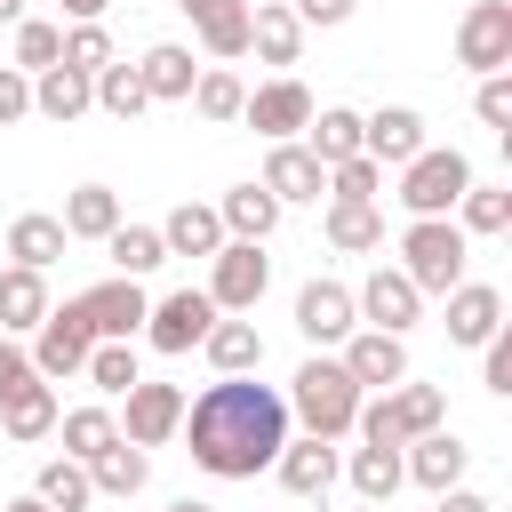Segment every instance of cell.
I'll list each match as a JSON object with an SVG mask.
<instances>
[{"instance_id":"cell-1","label":"cell","mask_w":512,"mask_h":512,"mask_svg":"<svg viewBox=\"0 0 512 512\" xmlns=\"http://www.w3.org/2000/svg\"><path fill=\"white\" fill-rule=\"evenodd\" d=\"M176 432L192 440V464L208 480H256L288 448V400L256 376H216L200 400H184Z\"/></svg>"},{"instance_id":"cell-2","label":"cell","mask_w":512,"mask_h":512,"mask_svg":"<svg viewBox=\"0 0 512 512\" xmlns=\"http://www.w3.org/2000/svg\"><path fill=\"white\" fill-rule=\"evenodd\" d=\"M360 400H368V392L344 376V360H304V368L288 376V416H304L312 440H344L352 416H360Z\"/></svg>"},{"instance_id":"cell-3","label":"cell","mask_w":512,"mask_h":512,"mask_svg":"<svg viewBox=\"0 0 512 512\" xmlns=\"http://www.w3.org/2000/svg\"><path fill=\"white\" fill-rule=\"evenodd\" d=\"M440 416H448V400H440V384H392V392H376V400H360V416H352V432H360V448H408V440H424V432H440Z\"/></svg>"},{"instance_id":"cell-4","label":"cell","mask_w":512,"mask_h":512,"mask_svg":"<svg viewBox=\"0 0 512 512\" xmlns=\"http://www.w3.org/2000/svg\"><path fill=\"white\" fill-rule=\"evenodd\" d=\"M464 256H472V240H464L448 216H408V232H400V272H408L416 296L464 288Z\"/></svg>"},{"instance_id":"cell-5","label":"cell","mask_w":512,"mask_h":512,"mask_svg":"<svg viewBox=\"0 0 512 512\" xmlns=\"http://www.w3.org/2000/svg\"><path fill=\"white\" fill-rule=\"evenodd\" d=\"M464 192H472V160H464L456 144H448V152L424 144V152L400 168V208H408V216H448Z\"/></svg>"},{"instance_id":"cell-6","label":"cell","mask_w":512,"mask_h":512,"mask_svg":"<svg viewBox=\"0 0 512 512\" xmlns=\"http://www.w3.org/2000/svg\"><path fill=\"white\" fill-rule=\"evenodd\" d=\"M72 312L88 320V336H96V344H136V336H144L152 296H144V280H96V288H80V296H72Z\"/></svg>"},{"instance_id":"cell-7","label":"cell","mask_w":512,"mask_h":512,"mask_svg":"<svg viewBox=\"0 0 512 512\" xmlns=\"http://www.w3.org/2000/svg\"><path fill=\"white\" fill-rule=\"evenodd\" d=\"M208 264H216V272H208V304H216V312H256V296L272 288V256H264L256 240H224Z\"/></svg>"},{"instance_id":"cell-8","label":"cell","mask_w":512,"mask_h":512,"mask_svg":"<svg viewBox=\"0 0 512 512\" xmlns=\"http://www.w3.org/2000/svg\"><path fill=\"white\" fill-rule=\"evenodd\" d=\"M120 400H128V408H120L112 424H120L128 448H160V440H176V424H184V384H152V376H136Z\"/></svg>"},{"instance_id":"cell-9","label":"cell","mask_w":512,"mask_h":512,"mask_svg":"<svg viewBox=\"0 0 512 512\" xmlns=\"http://www.w3.org/2000/svg\"><path fill=\"white\" fill-rule=\"evenodd\" d=\"M456 64H472L480 80L488 72H512V0H472L464 24H456Z\"/></svg>"},{"instance_id":"cell-10","label":"cell","mask_w":512,"mask_h":512,"mask_svg":"<svg viewBox=\"0 0 512 512\" xmlns=\"http://www.w3.org/2000/svg\"><path fill=\"white\" fill-rule=\"evenodd\" d=\"M88 344H96V336H88V320H80L72 304H48V320L32 328V376H40V384L80 376V368H88Z\"/></svg>"},{"instance_id":"cell-11","label":"cell","mask_w":512,"mask_h":512,"mask_svg":"<svg viewBox=\"0 0 512 512\" xmlns=\"http://www.w3.org/2000/svg\"><path fill=\"white\" fill-rule=\"evenodd\" d=\"M352 312H360L368 328H384V336H408V328H416V312H424V296L408 288V272H400V264H376V272L352 288Z\"/></svg>"},{"instance_id":"cell-12","label":"cell","mask_w":512,"mask_h":512,"mask_svg":"<svg viewBox=\"0 0 512 512\" xmlns=\"http://www.w3.org/2000/svg\"><path fill=\"white\" fill-rule=\"evenodd\" d=\"M208 328H216L208 288H176V296H160V304L144 312V344H152V352H192Z\"/></svg>"},{"instance_id":"cell-13","label":"cell","mask_w":512,"mask_h":512,"mask_svg":"<svg viewBox=\"0 0 512 512\" xmlns=\"http://www.w3.org/2000/svg\"><path fill=\"white\" fill-rule=\"evenodd\" d=\"M240 120H248V128H256L264 144H296V128L312 120V88L280 72V80H264V88H256V96L240 104Z\"/></svg>"},{"instance_id":"cell-14","label":"cell","mask_w":512,"mask_h":512,"mask_svg":"<svg viewBox=\"0 0 512 512\" xmlns=\"http://www.w3.org/2000/svg\"><path fill=\"white\" fill-rule=\"evenodd\" d=\"M344 376L360 392H392V384H408V344L384 336V328H352L344 336Z\"/></svg>"},{"instance_id":"cell-15","label":"cell","mask_w":512,"mask_h":512,"mask_svg":"<svg viewBox=\"0 0 512 512\" xmlns=\"http://www.w3.org/2000/svg\"><path fill=\"white\" fill-rule=\"evenodd\" d=\"M296 328H304V344H344V336L360 328L352 288H344V280H304V288H296Z\"/></svg>"},{"instance_id":"cell-16","label":"cell","mask_w":512,"mask_h":512,"mask_svg":"<svg viewBox=\"0 0 512 512\" xmlns=\"http://www.w3.org/2000/svg\"><path fill=\"white\" fill-rule=\"evenodd\" d=\"M360 152H368L376 168H408V160L424 152V120H416L408 104H384V112L360 120Z\"/></svg>"},{"instance_id":"cell-17","label":"cell","mask_w":512,"mask_h":512,"mask_svg":"<svg viewBox=\"0 0 512 512\" xmlns=\"http://www.w3.org/2000/svg\"><path fill=\"white\" fill-rule=\"evenodd\" d=\"M464 464H472V448L456 440V432H424V440H408L400 448V472L416 480V488H464Z\"/></svg>"},{"instance_id":"cell-18","label":"cell","mask_w":512,"mask_h":512,"mask_svg":"<svg viewBox=\"0 0 512 512\" xmlns=\"http://www.w3.org/2000/svg\"><path fill=\"white\" fill-rule=\"evenodd\" d=\"M496 328H504V288H488V280L448 288V344H488Z\"/></svg>"},{"instance_id":"cell-19","label":"cell","mask_w":512,"mask_h":512,"mask_svg":"<svg viewBox=\"0 0 512 512\" xmlns=\"http://www.w3.org/2000/svg\"><path fill=\"white\" fill-rule=\"evenodd\" d=\"M272 472H280V488L288 496H328L336 488V440H288L280 456H272Z\"/></svg>"},{"instance_id":"cell-20","label":"cell","mask_w":512,"mask_h":512,"mask_svg":"<svg viewBox=\"0 0 512 512\" xmlns=\"http://www.w3.org/2000/svg\"><path fill=\"white\" fill-rule=\"evenodd\" d=\"M256 184L288 208V200H320V192H328V168H320L304 144H272V160H264V176H256Z\"/></svg>"},{"instance_id":"cell-21","label":"cell","mask_w":512,"mask_h":512,"mask_svg":"<svg viewBox=\"0 0 512 512\" xmlns=\"http://www.w3.org/2000/svg\"><path fill=\"white\" fill-rule=\"evenodd\" d=\"M200 352H208L216 376H256V368H264V336H256V320H240V312H232V320L216 312V328L200 336Z\"/></svg>"},{"instance_id":"cell-22","label":"cell","mask_w":512,"mask_h":512,"mask_svg":"<svg viewBox=\"0 0 512 512\" xmlns=\"http://www.w3.org/2000/svg\"><path fill=\"white\" fill-rule=\"evenodd\" d=\"M216 224H224V240H272V224H280V200L264 192V184H232L224 200H216Z\"/></svg>"},{"instance_id":"cell-23","label":"cell","mask_w":512,"mask_h":512,"mask_svg":"<svg viewBox=\"0 0 512 512\" xmlns=\"http://www.w3.org/2000/svg\"><path fill=\"white\" fill-rule=\"evenodd\" d=\"M136 80H144V96H152V104H184V96H192V80H200V64H192V48L160 40V48H144Z\"/></svg>"},{"instance_id":"cell-24","label":"cell","mask_w":512,"mask_h":512,"mask_svg":"<svg viewBox=\"0 0 512 512\" xmlns=\"http://www.w3.org/2000/svg\"><path fill=\"white\" fill-rule=\"evenodd\" d=\"M248 48H256L264 64H296V48H304V24L288 16V0H256V8H248Z\"/></svg>"},{"instance_id":"cell-25","label":"cell","mask_w":512,"mask_h":512,"mask_svg":"<svg viewBox=\"0 0 512 512\" xmlns=\"http://www.w3.org/2000/svg\"><path fill=\"white\" fill-rule=\"evenodd\" d=\"M304 152H312L320 168H336V160H360V112H344V104H320V112L304 120Z\"/></svg>"},{"instance_id":"cell-26","label":"cell","mask_w":512,"mask_h":512,"mask_svg":"<svg viewBox=\"0 0 512 512\" xmlns=\"http://www.w3.org/2000/svg\"><path fill=\"white\" fill-rule=\"evenodd\" d=\"M56 224H64V240H112L120 232V192L112 184H80Z\"/></svg>"},{"instance_id":"cell-27","label":"cell","mask_w":512,"mask_h":512,"mask_svg":"<svg viewBox=\"0 0 512 512\" xmlns=\"http://www.w3.org/2000/svg\"><path fill=\"white\" fill-rule=\"evenodd\" d=\"M40 320H48V280L24 272V264H8V272H0V336H24V328H40Z\"/></svg>"},{"instance_id":"cell-28","label":"cell","mask_w":512,"mask_h":512,"mask_svg":"<svg viewBox=\"0 0 512 512\" xmlns=\"http://www.w3.org/2000/svg\"><path fill=\"white\" fill-rule=\"evenodd\" d=\"M88 104H96V96H88V72H72V64H48V72L32 80V112H40V120H56V128H64V120H80Z\"/></svg>"},{"instance_id":"cell-29","label":"cell","mask_w":512,"mask_h":512,"mask_svg":"<svg viewBox=\"0 0 512 512\" xmlns=\"http://www.w3.org/2000/svg\"><path fill=\"white\" fill-rule=\"evenodd\" d=\"M160 248H168V256H216V248H224V224H216V208H200V200L168 208V224H160Z\"/></svg>"},{"instance_id":"cell-30","label":"cell","mask_w":512,"mask_h":512,"mask_svg":"<svg viewBox=\"0 0 512 512\" xmlns=\"http://www.w3.org/2000/svg\"><path fill=\"white\" fill-rule=\"evenodd\" d=\"M328 248H344V256L384 248V208L376 200H328Z\"/></svg>"},{"instance_id":"cell-31","label":"cell","mask_w":512,"mask_h":512,"mask_svg":"<svg viewBox=\"0 0 512 512\" xmlns=\"http://www.w3.org/2000/svg\"><path fill=\"white\" fill-rule=\"evenodd\" d=\"M104 256H112V280H144V272H160V264H168L160 224H120V232L104 240Z\"/></svg>"},{"instance_id":"cell-32","label":"cell","mask_w":512,"mask_h":512,"mask_svg":"<svg viewBox=\"0 0 512 512\" xmlns=\"http://www.w3.org/2000/svg\"><path fill=\"white\" fill-rule=\"evenodd\" d=\"M64 248H72V240H64V224H56V216H16V224H8V256H16L24 272H48Z\"/></svg>"},{"instance_id":"cell-33","label":"cell","mask_w":512,"mask_h":512,"mask_svg":"<svg viewBox=\"0 0 512 512\" xmlns=\"http://www.w3.org/2000/svg\"><path fill=\"white\" fill-rule=\"evenodd\" d=\"M144 480H152V456H144V448H128V440H112V448L88 464V488H96V496H136Z\"/></svg>"},{"instance_id":"cell-34","label":"cell","mask_w":512,"mask_h":512,"mask_svg":"<svg viewBox=\"0 0 512 512\" xmlns=\"http://www.w3.org/2000/svg\"><path fill=\"white\" fill-rule=\"evenodd\" d=\"M32 496H40L48 512H88V504H96L88 464H72V456H48V464H40V480H32Z\"/></svg>"},{"instance_id":"cell-35","label":"cell","mask_w":512,"mask_h":512,"mask_svg":"<svg viewBox=\"0 0 512 512\" xmlns=\"http://www.w3.org/2000/svg\"><path fill=\"white\" fill-rule=\"evenodd\" d=\"M448 224H456L464 240H488V232H504V224H512V192H504V184H472V192L456 200V216H448Z\"/></svg>"},{"instance_id":"cell-36","label":"cell","mask_w":512,"mask_h":512,"mask_svg":"<svg viewBox=\"0 0 512 512\" xmlns=\"http://www.w3.org/2000/svg\"><path fill=\"white\" fill-rule=\"evenodd\" d=\"M56 416H64V408H56V392H48V384H32V392H16V400L0 408V424H8V440H16V448L48 440V432H56Z\"/></svg>"},{"instance_id":"cell-37","label":"cell","mask_w":512,"mask_h":512,"mask_svg":"<svg viewBox=\"0 0 512 512\" xmlns=\"http://www.w3.org/2000/svg\"><path fill=\"white\" fill-rule=\"evenodd\" d=\"M56 432H64V456H72V464H96V456L120 440L112 408H72V416H56Z\"/></svg>"},{"instance_id":"cell-38","label":"cell","mask_w":512,"mask_h":512,"mask_svg":"<svg viewBox=\"0 0 512 512\" xmlns=\"http://www.w3.org/2000/svg\"><path fill=\"white\" fill-rule=\"evenodd\" d=\"M344 472H352L360 504H392V488L408 480V472H400V448H352V456H344Z\"/></svg>"},{"instance_id":"cell-39","label":"cell","mask_w":512,"mask_h":512,"mask_svg":"<svg viewBox=\"0 0 512 512\" xmlns=\"http://www.w3.org/2000/svg\"><path fill=\"white\" fill-rule=\"evenodd\" d=\"M88 96H96V112H112V120H136V112L152 104V96H144V80H136V64H120V56L88 80Z\"/></svg>"},{"instance_id":"cell-40","label":"cell","mask_w":512,"mask_h":512,"mask_svg":"<svg viewBox=\"0 0 512 512\" xmlns=\"http://www.w3.org/2000/svg\"><path fill=\"white\" fill-rule=\"evenodd\" d=\"M48 64H64V24L24 16V24H16V72H24V80H40Z\"/></svg>"},{"instance_id":"cell-41","label":"cell","mask_w":512,"mask_h":512,"mask_svg":"<svg viewBox=\"0 0 512 512\" xmlns=\"http://www.w3.org/2000/svg\"><path fill=\"white\" fill-rule=\"evenodd\" d=\"M184 104H192L200 120H240V104H248V88H240V80H232V72L216 64V72H200V80H192V96H184Z\"/></svg>"},{"instance_id":"cell-42","label":"cell","mask_w":512,"mask_h":512,"mask_svg":"<svg viewBox=\"0 0 512 512\" xmlns=\"http://www.w3.org/2000/svg\"><path fill=\"white\" fill-rule=\"evenodd\" d=\"M80 376H88L96 392H112V400H120L144 368H136V352H128V344H88V368H80Z\"/></svg>"},{"instance_id":"cell-43","label":"cell","mask_w":512,"mask_h":512,"mask_svg":"<svg viewBox=\"0 0 512 512\" xmlns=\"http://www.w3.org/2000/svg\"><path fill=\"white\" fill-rule=\"evenodd\" d=\"M200 48H208L216 64L248 56V0H240V8H224V16H208V24H200Z\"/></svg>"},{"instance_id":"cell-44","label":"cell","mask_w":512,"mask_h":512,"mask_svg":"<svg viewBox=\"0 0 512 512\" xmlns=\"http://www.w3.org/2000/svg\"><path fill=\"white\" fill-rule=\"evenodd\" d=\"M376 192H384V168H376L368 152H360V160H336V168H328V200H376Z\"/></svg>"},{"instance_id":"cell-45","label":"cell","mask_w":512,"mask_h":512,"mask_svg":"<svg viewBox=\"0 0 512 512\" xmlns=\"http://www.w3.org/2000/svg\"><path fill=\"white\" fill-rule=\"evenodd\" d=\"M64 64L96 80V72L112 64V40H104V24H72V32H64Z\"/></svg>"},{"instance_id":"cell-46","label":"cell","mask_w":512,"mask_h":512,"mask_svg":"<svg viewBox=\"0 0 512 512\" xmlns=\"http://www.w3.org/2000/svg\"><path fill=\"white\" fill-rule=\"evenodd\" d=\"M472 112H480L488 128H512V72H488L480 96H472Z\"/></svg>"},{"instance_id":"cell-47","label":"cell","mask_w":512,"mask_h":512,"mask_svg":"<svg viewBox=\"0 0 512 512\" xmlns=\"http://www.w3.org/2000/svg\"><path fill=\"white\" fill-rule=\"evenodd\" d=\"M480 352H488V368H480V384H488V392L504 400V392H512V328H496V336H488Z\"/></svg>"},{"instance_id":"cell-48","label":"cell","mask_w":512,"mask_h":512,"mask_svg":"<svg viewBox=\"0 0 512 512\" xmlns=\"http://www.w3.org/2000/svg\"><path fill=\"white\" fill-rule=\"evenodd\" d=\"M32 384H40V376H32V352H16V344L0 336V408H8L16 392H32Z\"/></svg>"},{"instance_id":"cell-49","label":"cell","mask_w":512,"mask_h":512,"mask_svg":"<svg viewBox=\"0 0 512 512\" xmlns=\"http://www.w3.org/2000/svg\"><path fill=\"white\" fill-rule=\"evenodd\" d=\"M24 112H32V80H24L16 64H0V128H16Z\"/></svg>"},{"instance_id":"cell-50","label":"cell","mask_w":512,"mask_h":512,"mask_svg":"<svg viewBox=\"0 0 512 512\" xmlns=\"http://www.w3.org/2000/svg\"><path fill=\"white\" fill-rule=\"evenodd\" d=\"M288 16H296V24H344L352 0H288Z\"/></svg>"},{"instance_id":"cell-51","label":"cell","mask_w":512,"mask_h":512,"mask_svg":"<svg viewBox=\"0 0 512 512\" xmlns=\"http://www.w3.org/2000/svg\"><path fill=\"white\" fill-rule=\"evenodd\" d=\"M432 512H496V504H488L480 488H440V496H432Z\"/></svg>"},{"instance_id":"cell-52","label":"cell","mask_w":512,"mask_h":512,"mask_svg":"<svg viewBox=\"0 0 512 512\" xmlns=\"http://www.w3.org/2000/svg\"><path fill=\"white\" fill-rule=\"evenodd\" d=\"M176 8H184L192 24H208V16H224V8H240V0H176Z\"/></svg>"},{"instance_id":"cell-53","label":"cell","mask_w":512,"mask_h":512,"mask_svg":"<svg viewBox=\"0 0 512 512\" xmlns=\"http://www.w3.org/2000/svg\"><path fill=\"white\" fill-rule=\"evenodd\" d=\"M104 8H112V0H64V16H72V24H96Z\"/></svg>"},{"instance_id":"cell-54","label":"cell","mask_w":512,"mask_h":512,"mask_svg":"<svg viewBox=\"0 0 512 512\" xmlns=\"http://www.w3.org/2000/svg\"><path fill=\"white\" fill-rule=\"evenodd\" d=\"M168 512H216V504H200V496H176V504H168Z\"/></svg>"},{"instance_id":"cell-55","label":"cell","mask_w":512,"mask_h":512,"mask_svg":"<svg viewBox=\"0 0 512 512\" xmlns=\"http://www.w3.org/2000/svg\"><path fill=\"white\" fill-rule=\"evenodd\" d=\"M0 24H24V0H0Z\"/></svg>"},{"instance_id":"cell-56","label":"cell","mask_w":512,"mask_h":512,"mask_svg":"<svg viewBox=\"0 0 512 512\" xmlns=\"http://www.w3.org/2000/svg\"><path fill=\"white\" fill-rule=\"evenodd\" d=\"M0 512H48V504H40V496H16V504H0Z\"/></svg>"},{"instance_id":"cell-57","label":"cell","mask_w":512,"mask_h":512,"mask_svg":"<svg viewBox=\"0 0 512 512\" xmlns=\"http://www.w3.org/2000/svg\"><path fill=\"white\" fill-rule=\"evenodd\" d=\"M360 512H384V504H360Z\"/></svg>"}]
</instances>
